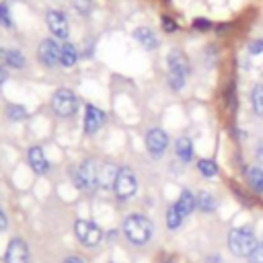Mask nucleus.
<instances>
[{"label": "nucleus", "instance_id": "nucleus-7", "mask_svg": "<svg viewBox=\"0 0 263 263\" xmlns=\"http://www.w3.org/2000/svg\"><path fill=\"white\" fill-rule=\"evenodd\" d=\"M74 232H76V238L84 245V247H97L103 238V232L101 228L90 222V220H76L74 224Z\"/></svg>", "mask_w": 263, "mask_h": 263}, {"label": "nucleus", "instance_id": "nucleus-18", "mask_svg": "<svg viewBox=\"0 0 263 263\" xmlns=\"http://www.w3.org/2000/svg\"><path fill=\"white\" fill-rule=\"evenodd\" d=\"M177 203V208L187 216V214H191L195 208H197V203H195V195L189 191V189H183L181 191V195H179V199L175 201Z\"/></svg>", "mask_w": 263, "mask_h": 263}, {"label": "nucleus", "instance_id": "nucleus-34", "mask_svg": "<svg viewBox=\"0 0 263 263\" xmlns=\"http://www.w3.org/2000/svg\"><path fill=\"white\" fill-rule=\"evenodd\" d=\"M64 263H84L80 257H68V259H64Z\"/></svg>", "mask_w": 263, "mask_h": 263}, {"label": "nucleus", "instance_id": "nucleus-29", "mask_svg": "<svg viewBox=\"0 0 263 263\" xmlns=\"http://www.w3.org/2000/svg\"><path fill=\"white\" fill-rule=\"evenodd\" d=\"M249 51L253 53V55H257V53H261L263 51V39H255L251 45H249Z\"/></svg>", "mask_w": 263, "mask_h": 263}, {"label": "nucleus", "instance_id": "nucleus-1", "mask_svg": "<svg viewBox=\"0 0 263 263\" xmlns=\"http://www.w3.org/2000/svg\"><path fill=\"white\" fill-rule=\"evenodd\" d=\"M257 236L251 226H238L232 228L228 234V249L236 257H249L257 247Z\"/></svg>", "mask_w": 263, "mask_h": 263}, {"label": "nucleus", "instance_id": "nucleus-27", "mask_svg": "<svg viewBox=\"0 0 263 263\" xmlns=\"http://www.w3.org/2000/svg\"><path fill=\"white\" fill-rule=\"evenodd\" d=\"M72 6L80 14H90V10H92V2L90 0H72Z\"/></svg>", "mask_w": 263, "mask_h": 263}, {"label": "nucleus", "instance_id": "nucleus-17", "mask_svg": "<svg viewBox=\"0 0 263 263\" xmlns=\"http://www.w3.org/2000/svg\"><path fill=\"white\" fill-rule=\"evenodd\" d=\"M117 168L113 164H101L99 162V185L101 187H113Z\"/></svg>", "mask_w": 263, "mask_h": 263}, {"label": "nucleus", "instance_id": "nucleus-35", "mask_svg": "<svg viewBox=\"0 0 263 263\" xmlns=\"http://www.w3.org/2000/svg\"><path fill=\"white\" fill-rule=\"evenodd\" d=\"M257 154H259V160L263 162V140H261V144H259V148H257Z\"/></svg>", "mask_w": 263, "mask_h": 263}, {"label": "nucleus", "instance_id": "nucleus-9", "mask_svg": "<svg viewBox=\"0 0 263 263\" xmlns=\"http://www.w3.org/2000/svg\"><path fill=\"white\" fill-rule=\"evenodd\" d=\"M4 263H29V247L21 238H12L4 251Z\"/></svg>", "mask_w": 263, "mask_h": 263}, {"label": "nucleus", "instance_id": "nucleus-11", "mask_svg": "<svg viewBox=\"0 0 263 263\" xmlns=\"http://www.w3.org/2000/svg\"><path fill=\"white\" fill-rule=\"evenodd\" d=\"M45 21H47L49 31H51L58 39H66V37H68V33H70V29H68V18L64 16L62 10H47Z\"/></svg>", "mask_w": 263, "mask_h": 263}, {"label": "nucleus", "instance_id": "nucleus-32", "mask_svg": "<svg viewBox=\"0 0 263 263\" xmlns=\"http://www.w3.org/2000/svg\"><path fill=\"white\" fill-rule=\"evenodd\" d=\"M6 78H8V70H6V66H0V84H4Z\"/></svg>", "mask_w": 263, "mask_h": 263}, {"label": "nucleus", "instance_id": "nucleus-20", "mask_svg": "<svg viewBox=\"0 0 263 263\" xmlns=\"http://www.w3.org/2000/svg\"><path fill=\"white\" fill-rule=\"evenodd\" d=\"M195 203L201 212H214L216 210V197L210 191H199L195 195Z\"/></svg>", "mask_w": 263, "mask_h": 263}, {"label": "nucleus", "instance_id": "nucleus-3", "mask_svg": "<svg viewBox=\"0 0 263 263\" xmlns=\"http://www.w3.org/2000/svg\"><path fill=\"white\" fill-rule=\"evenodd\" d=\"M166 62H168V84L171 88L181 90L189 76V62L181 49H171Z\"/></svg>", "mask_w": 263, "mask_h": 263}, {"label": "nucleus", "instance_id": "nucleus-2", "mask_svg": "<svg viewBox=\"0 0 263 263\" xmlns=\"http://www.w3.org/2000/svg\"><path fill=\"white\" fill-rule=\"evenodd\" d=\"M123 232L129 242L134 245H146L152 236V222L142 214H129L123 220Z\"/></svg>", "mask_w": 263, "mask_h": 263}, {"label": "nucleus", "instance_id": "nucleus-30", "mask_svg": "<svg viewBox=\"0 0 263 263\" xmlns=\"http://www.w3.org/2000/svg\"><path fill=\"white\" fill-rule=\"evenodd\" d=\"M162 29H164L166 33H171V31H177V23H175V21H171L168 16H162Z\"/></svg>", "mask_w": 263, "mask_h": 263}, {"label": "nucleus", "instance_id": "nucleus-5", "mask_svg": "<svg viewBox=\"0 0 263 263\" xmlns=\"http://www.w3.org/2000/svg\"><path fill=\"white\" fill-rule=\"evenodd\" d=\"M113 189H115V195H117L119 199H129V197L136 195V191H138V181H136V175H134V171H132L129 166L117 168Z\"/></svg>", "mask_w": 263, "mask_h": 263}, {"label": "nucleus", "instance_id": "nucleus-25", "mask_svg": "<svg viewBox=\"0 0 263 263\" xmlns=\"http://www.w3.org/2000/svg\"><path fill=\"white\" fill-rule=\"evenodd\" d=\"M6 117L12 119V121H21L27 117V109L23 105H16V103H10L6 105Z\"/></svg>", "mask_w": 263, "mask_h": 263}, {"label": "nucleus", "instance_id": "nucleus-33", "mask_svg": "<svg viewBox=\"0 0 263 263\" xmlns=\"http://www.w3.org/2000/svg\"><path fill=\"white\" fill-rule=\"evenodd\" d=\"M6 228V216H4V212L0 210V232Z\"/></svg>", "mask_w": 263, "mask_h": 263}, {"label": "nucleus", "instance_id": "nucleus-23", "mask_svg": "<svg viewBox=\"0 0 263 263\" xmlns=\"http://www.w3.org/2000/svg\"><path fill=\"white\" fill-rule=\"evenodd\" d=\"M251 105L257 115H263V84H255L251 90Z\"/></svg>", "mask_w": 263, "mask_h": 263}, {"label": "nucleus", "instance_id": "nucleus-22", "mask_svg": "<svg viewBox=\"0 0 263 263\" xmlns=\"http://www.w3.org/2000/svg\"><path fill=\"white\" fill-rule=\"evenodd\" d=\"M2 55H4V64L8 68H23L25 66V55L16 49H6Z\"/></svg>", "mask_w": 263, "mask_h": 263}, {"label": "nucleus", "instance_id": "nucleus-10", "mask_svg": "<svg viewBox=\"0 0 263 263\" xmlns=\"http://www.w3.org/2000/svg\"><path fill=\"white\" fill-rule=\"evenodd\" d=\"M105 121H107L105 111H101L97 105L88 103L86 109H84V132L86 134H95L105 125Z\"/></svg>", "mask_w": 263, "mask_h": 263}, {"label": "nucleus", "instance_id": "nucleus-31", "mask_svg": "<svg viewBox=\"0 0 263 263\" xmlns=\"http://www.w3.org/2000/svg\"><path fill=\"white\" fill-rule=\"evenodd\" d=\"M193 27H195L197 31H205V29L210 27V21H205V18H195V21H193Z\"/></svg>", "mask_w": 263, "mask_h": 263}, {"label": "nucleus", "instance_id": "nucleus-16", "mask_svg": "<svg viewBox=\"0 0 263 263\" xmlns=\"http://www.w3.org/2000/svg\"><path fill=\"white\" fill-rule=\"evenodd\" d=\"M175 152H177V156L183 160V162H189L191 158H193V142L189 140V138H179L177 142H175Z\"/></svg>", "mask_w": 263, "mask_h": 263}, {"label": "nucleus", "instance_id": "nucleus-15", "mask_svg": "<svg viewBox=\"0 0 263 263\" xmlns=\"http://www.w3.org/2000/svg\"><path fill=\"white\" fill-rule=\"evenodd\" d=\"M76 60H78L76 47H74L72 43H62V45H60V64H62L64 68H70V66L76 64Z\"/></svg>", "mask_w": 263, "mask_h": 263}, {"label": "nucleus", "instance_id": "nucleus-14", "mask_svg": "<svg viewBox=\"0 0 263 263\" xmlns=\"http://www.w3.org/2000/svg\"><path fill=\"white\" fill-rule=\"evenodd\" d=\"M134 39H136L140 45H144L146 49H154V47L158 45V39H156L154 31L148 29V27H140V29H136V31H134Z\"/></svg>", "mask_w": 263, "mask_h": 263}, {"label": "nucleus", "instance_id": "nucleus-21", "mask_svg": "<svg viewBox=\"0 0 263 263\" xmlns=\"http://www.w3.org/2000/svg\"><path fill=\"white\" fill-rule=\"evenodd\" d=\"M183 220H185V214L177 208V203H173V205L166 210V226H168L171 230H175V228L181 226Z\"/></svg>", "mask_w": 263, "mask_h": 263}, {"label": "nucleus", "instance_id": "nucleus-26", "mask_svg": "<svg viewBox=\"0 0 263 263\" xmlns=\"http://www.w3.org/2000/svg\"><path fill=\"white\" fill-rule=\"evenodd\" d=\"M0 25L10 29L12 27V16H10V8L6 2H0Z\"/></svg>", "mask_w": 263, "mask_h": 263}, {"label": "nucleus", "instance_id": "nucleus-12", "mask_svg": "<svg viewBox=\"0 0 263 263\" xmlns=\"http://www.w3.org/2000/svg\"><path fill=\"white\" fill-rule=\"evenodd\" d=\"M168 146V138L160 127H154L146 134V148L152 156H160Z\"/></svg>", "mask_w": 263, "mask_h": 263}, {"label": "nucleus", "instance_id": "nucleus-4", "mask_svg": "<svg viewBox=\"0 0 263 263\" xmlns=\"http://www.w3.org/2000/svg\"><path fill=\"white\" fill-rule=\"evenodd\" d=\"M51 109L60 117H70L78 109V97L70 88H58L51 97Z\"/></svg>", "mask_w": 263, "mask_h": 263}, {"label": "nucleus", "instance_id": "nucleus-28", "mask_svg": "<svg viewBox=\"0 0 263 263\" xmlns=\"http://www.w3.org/2000/svg\"><path fill=\"white\" fill-rule=\"evenodd\" d=\"M249 263H263V242H259L255 251L249 255Z\"/></svg>", "mask_w": 263, "mask_h": 263}, {"label": "nucleus", "instance_id": "nucleus-24", "mask_svg": "<svg viewBox=\"0 0 263 263\" xmlns=\"http://www.w3.org/2000/svg\"><path fill=\"white\" fill-rule=\"evenodd\" d=\"M197 171L203 177H214L218 173V164L212 158H201V160H197Z\"/></svg>", "mask_w": 263, "mask_h": 263}, {"label": "nucleus", "instance_id": "nucleus-13", "mask_svg": "<svg viewBox=\"0 0 263 263\" xmlns=\"http://www.w3.org/2000/svg\"><path fill=\"white\" fill-rule=\"evenodd\" d=\"M27 158H29V166L33 168V173H37V175H43V173H47V168H49V162H47V158H45V154H43V150H41L39 146H33V148H29V154H27Z\"/></svg>", "mask_w": 263, "mask_h": 263}, {"label": "nucleus", "instance_id": "nucleus-6", "mask_svg": "<svg viewBox=\"0 0 263 263\" xmlns=\"http://www.w3.org/2000/svg\"><path fill=\"white\" fill-rule=\"evenodd\" d=\"M72 179H74L76 187H80V189H95V187H99V162L84 160L72 173Z\"/></svg>", "mask_w": 263, "mask_h": 263}, {"label": "nucleus", "instance_id": "nucleus-8", "mask_svg": "<svg viewBox=\"0 0 263 263\" xmlns=\"http://www.w3.org/2000/svg\"><path fill=\"white\" fill-rule=\"evenodd\" d=\"M60 45H62V43H58L55 39H43V41L39 43V47H37V58H39V62H41L43 66H47V68L58 66V64H60Z\"/></svg>", "mask_w": 263, "mask_h": 263}, {"label": "nucleus", "instance_id": "nucleus-19", "mask_svg": "<svg viewBox=\"0 0 263 263\" xmlns=\"http://www.w3.org/2000/svg\"><path fill=\"white\" fill-rule=\"evenodd\" d=\"M247 181H249V185H251L257 193H263V168H259V166H249V168H247Z\"/></svg>", "mask_w": 263, "mask_h": 263}]
</instances>
